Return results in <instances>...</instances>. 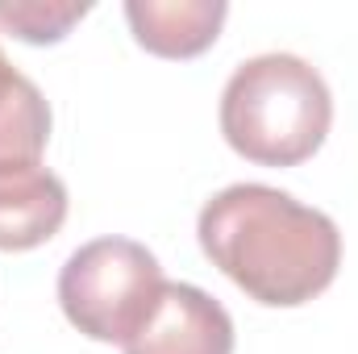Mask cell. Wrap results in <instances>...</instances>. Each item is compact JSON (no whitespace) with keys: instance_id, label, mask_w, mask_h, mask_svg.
<instances>
[{"instance_id":"3957f363","label":"cell","mask_w":358,"mask_h":354,"mask_svg":"<svg viewBox=\"0 0 358 354\" xmlns=\"http://www.w3.org/2000/svg\"><path fill=\"white\" fill-rule=\"evenodd\" d=\"M159 259L129 238H96L59 271V304L92 342H129L163 296Z\"/></svg>"},{"instance_id":"5b68a950","label":"cell","mask_w":358,"mask_h":354,"mask_svg":"<svg viewBox=\"0 0 358 354\" xmlns=\"http://www.w3.org/2000/svg\"><path fill=\"white\" fill-rule=\"evenodd\" d=\"M129 29L138 46L163 59H192L208 50L229 17L225 0H129Z\"/></svg>"},{"instance_id":"7a4b0ae2","label":"cell","mask_w":358,"mask_h":354,"mask_svg":"<svg viewBox=\"0 0 358 354\" xmlns=\"http://www.w3.org/2000/svg\"><path fill=\"white\" fill-rule=\"evenodd\" d=\"M334 96L321 71L296 55L246 59L221 92L225 142L263 167H296L313 159L329 134Z\"/></svg>"},{"instance_id":"6da1fadb","label":"cell","mask_w":358,"mask_h":354,"mask_svg":"<svg viewBox=\"0 0 358 354\" xmlns=\"http://www.w3.org/2000/svg\"><path fill=\"white\" fill-rule=\"evenodd\" d=\"M200 250L250 300L296 309L321 296L342 263V234L321 213L267 183H229L196 221Z\"/></svg>"},{"instance_id":"52a82bcc","label":"cell","mask_w":358,"mask_h":354,"mask_svg":"<svg viewBox=\"0 0 358 354\" xmlns=\"http://www.w3.org/2000/svg\"><path fill=\"white\" fill-rule=\"evenodd\" d=\"M50 138V104L0 50V176L38 167Z\"/></svg>"},{"instance_id":"8992f818","label":"cell","mask_w":358,"mask_h":354,"mask_svg":"<svg viewBox=\"0 0 358 354\" xmlns=\"http://www.w3.org/2000/svg\"><path fill=\"white\" fill-rule=\"evenodd\" d=\"M67 221V187L46 167L0 176V250H34Z\"/></svg>"},{"instance_id":"277c9868","label":"cell","mask_w":358,"mask_h":354,"mask_svg":"<svg viewBox=\"0 0 358 354\" xmlns=\"http://www.w3.org/2000/svg\"><path fill=\"white\" fill-rule=\"evenodd\" d=\"M125 354H234V321L196 283H163L150 321L125 342Z\"/></svg>"},{"instance_id":"ba28073f","label":"cell","mask_w":358,"mask_h":354,"mask_svg":"<svg viewBox=\"0 0 358 354\" xmlns=\"http://www.w3.org/2000/svg\"><path fill=\"white\" fill-rule=\"evenodd\" d=\"M88 13V4H55V0H4L0 4V29L17 34L21 42H59L67 29Z\"/></svg>"}]
</instances>
